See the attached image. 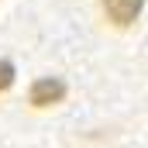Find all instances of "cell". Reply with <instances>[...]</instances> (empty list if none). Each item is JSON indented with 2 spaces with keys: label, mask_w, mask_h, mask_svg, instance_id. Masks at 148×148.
<instances>
[{
  "label": "cell",
  "mask_w": 148,
  "mask_h": 148,
  "mask_svg": "<svg viewBox=\"0 0 148 148\" xmlns=\"http://www.w3.org/2000/svg\"><path fill=\"white\" fill-rule=\"evenodd\" d=\"M66 97V83L55 79V76H45L31 86V107H52Z\"/></svg>",
  "instance_id": "cell-1"
},
{
  "label": "cell",
  "mask_w": 148,
  "mask_h": 148,
  "mask_svg": "<svg viewBox=\"0 0 148 148\" xmlns=\"http://www.w3.org/2000/svg\"><path fill=\"white\" fill-rule=\"evenodd\" d=\"M141 3L145 0H103V10L117 28H127L138 14H141Z\"/></svg>",
  "instance_id": "cell-2"
},
{
  "label": "cell",
  "mask_w": 148,
  "mask_h": 148,
  "mask_svg": "<svg viewBox=\"0 0 148 148\" xmlns=\"http://www.w3.org/2000/svg\"><path fill=\"white\" fill-rule=\"evenodd\" d=\"M10 83H14V66H10V62H0V93H3Z\"/></svg>",
  "instance_id": "cell-3"
}]
</instances>
